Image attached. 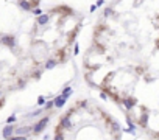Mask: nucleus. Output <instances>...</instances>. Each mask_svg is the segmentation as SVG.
Listing matches in <instances>:
<instances>
[{"label":"nucleus","mask_w":159,"mask_h":140,"mask_svg":"<svg viewBox=\"0 0 159 140\" xmlns=\"http://www.w3.org/2000/svg\"><path fill=\"white\" fill-rule=\"evenodd\" d=\"M84 76L102 75V89L125 78L111 100L120 103L139 81L151 86L159 79V0H109L92 25L83 59Z\"/></svg>","instance_id":"1"},{"label":"nucleus","mask_w":159,"mask_h":140,"mask_svg":"<svg viewBox=\"0 0 159 140\" xmlns=\"http://www.w3.org/2000/svg\"><path fill=\"white\" fill-rule=\"evenodd\" d=\"M13 132H14V128H13V124H6L5 128H3V131H2V135L5 139H11V135H13Z\"/></svg>","instance_id":"2"},{"label":"nucleus","mask_w":159,"mask_h":140,"mask_svg":"<svg viewBox=\"0 0 159 140\" xmlns=\"http://www.w3.org/2000/svg\"><path fill=\"white\" fill-rule=\"evenodd\" d=\"M47 122H48V118H44V120H42V122H39V123H38L36 124V126H34V132H39L41 129H42V128H44L45 126V124H47Z\"/></svg>","instance_id":"3"},{"label":"nucleus","mask_w":159,"mask_h":140,"mask_svg":"<svg viewBox=\"0 0 159 140\" xmlns=\"http://www.w3.org/2000/svg\"><path fill=\"white\" fill-rule=\"evenodd\" d=\"M10 140H27V139L24 137V135H19V137H11Z\"/></svg>","instance_id":"4"},{"label":"nucleus","mask_w":159,"mask_h":140,"mask_svg":"<svg viewBox=\"0 0 159 140\" xmlns=\"http://www.w3.org/2000/svg\"><path fill=\"white\" fill-rule=\"evenodd\" d=\"M13 122H16V115H11L8 118V123H13Z\"/></svg>","instance_id":"5"}]
</instances>
